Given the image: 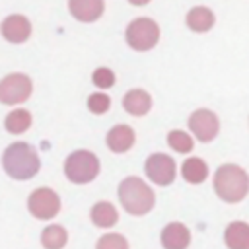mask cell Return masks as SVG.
<instances>
[{"mask_svg": "<svg viewBox=\"0 0 249 249\" xmlns=\"http://www.w3.org/2000/svg\"><path fill=\"white\" fill-rule=\"evenodd\" d=\"M4 171L14 179H31L39 171V156L35 148H31L25 142H14L4 150L2 156Z\"/></svg>", "mask_w": 249, "mask_h": 249, "instance_id": "cell-1", "label": "cell"}, {"mask_svg": "<svg viewBox=\"0 0 249 249\" xmlns=\"http://www.w3.org/2000/svg\"><path fill=\"white\" fill-rule=\"evenodd\" d=\"M214 191L226 202H239L249 191V175L233 163H224L214 173Z\"/></svg>", "mask_w": 249, "mask_h": 249, "instance_id": "cell-2", "label": "cell"}, {"mask_svg": "<svg viewBox=\"0 0 249 249\" xmlns=\"http://www.w3.org/2000/svg\"><path fill=\"white\" fill-rule=\"evenodd\" d=\"M119 200L123 208L132 216L148 214L154 208V191L138 177H126L119 185Z\"/></svg>", "mask_w": 249, "mask_h": 249, "instance_id": "cell-3", "label": "cell"}, {"mask_svg": "<svg viewBox=\"0 0 249 249\" xmlns=\"http://www.w3.org/2000/svg\"><path fill=\"white\" fill-rule=\"evenodd\" d=\"M97 173H99V160L95 154L88 150H76L64 161V175L76 185L93 181Z\"/></svg>", "mask_w": 249, "mask_h": 249, "instance_id": "cell-4", "label": "cell"}, {"mask_svg": "<svg viewBox=\"0 0 249 249\" xmlns=\"http://www.w3.org/2000/svg\"><path fill=\"white\" fill-rule=\"evenodd\" d=\"M160 39V27L150 18H136L126 27V43L134 51H150Z\"/></svg>", "mask_w": 249, "mask_h": 249, "instance_id": "cell-5", "label": "cell"}, {"mask_svg": "<svg viewBox=\"0 0 249 249\" xmlns=\"http://www.w3.org/2000/svg\"><path fill=\"white\" fill-rule=\"evenodd\" d=\"M27 208L37 220H49L54 218L60 210V198L53 189L39 187L35 189L27 198Z\"/></svg>", "mask_w": 249, "mask_h": 249, "instance_id": "cell-6", "label": "cell"}, {"mask_svg": "<svg viewBox=\"0 0 249 249\" xmlns=\"http://www.w3.org/2000/svg\"><path fill=\"white\" fill-rule=\"evenodd\" d=\"M31 80L25 74H8L2 84H0V101L6 105H16V103H23L29 95H31Z\"/></svg>", "mask_w": 249, "mask_h": 249, "instance_id": "cell-7", "label": "cell"}, {"mask_svg": "<svg viewBox=\"0 0 249 249\" xmlns=\"http://www.w3.org/2000/svg\"><path fill=\"white\" fill-rule=\"evenodd\" d=\"M189 128L200 142H210L220 130V121L210 109H196L189 117Z\"/></svg>", "mask_w": 249, "mask_h": 249, "instance_id": "cell-8", "label": "cell"}, {"mask_svg": "<svg viewBox=\"0 0 249 249\" xmlns=\"http://www.w3.org/2000/svg\"><path fill=\"white\" fill-rule=\"evenodd\" d=\"M146 175L156 185H169L175 179V161L165 154H152L146 160Z\"/></svg>", "mask_w": 249, "mask_h": 249, "instance_id": "cell-9", "label": "cell"}, {"mask_svg": "<svg viewBox=\"0 0 249 249\" xmlns=\"http://www.w3.org/2000/svg\"><path fill=\"white\" fill-rule=\"evenodd\" d=\"M2 35L10 43H23L31 35V23L25 16H19V14L8 16L2 21Z\"/></svg>", "mask_w": 249, "mask_h": 249, "instance_id": "cell-10", "label": "cell"}, {"mask_svg": "<svg viewBox=\"0 0 249 249\" xmlns=\"http://www.w3.org/2000/svg\"><path fill=\"white\" fill-rule=\"evenodd\" d=\"M189 241H191V231L187 230V226L179 222L167 224L161 231V245L165 249H187Z\"/></svg>", "mask_w": 249, "mask_h": 249, "instance_id": "cell-11", "label": "cell"}, {"mask_svg": "<svg viewBox=\"0 0 249 249\" xmlns=\"http://www.w3.org/2000/svg\"><path fill=\"white\" fill-rule=\"evenodd\" d=\"M105 142H107L109 150H113L115 154H123V152L132 148V144H134V130L128 124H117V126H113L107 132Z\"/></svg>", "mask_w": 249, "mask_h": 249, "instance_id": "cell-12", "label": "cell"}, {"mask_svg": "<svg viewBox=\"0 0 249 249\" xmlns=\"http://www.w3.org/2000/svg\"><path fill=\"white\" fill-rule=\"evenodd\" d=\"M68 8L80 21H95L103 14V0H68Z\"/></svg>", "mask_w": 249, "mask_h": 249, "instance_id": "cell-13", "label": "cell"}, {"mask_svg": "<svg viewBox=\"0 0 249 249\" xmlns=\"http://www.w3.org/2000/svg\"><path fill=\"white\" fill-rule=\"evenodd\" d=\"M123 107L134 115V117H140V115H146L152 107V97L148 91L144 89H130L128 93H124L123 97Z\"/></svg>", "mask_w": 249, "mask_h": 249, "instance_id": "cell-14", "label": "cell"}, {"mask_svg": "<svg viewBox=\"0 0 249 249\" xmlns=\"http://www.w3.org/2000/svg\"><path fill=\"white\" fill-rule=\"evenodd\" d=\"M226 245L230 249H249V224L231 222L224 233Z\"/></svg>", "mask_w": 249, "mask_h": 249, "instance_id": "cell-15", "label": "cell"}, {"mask_svg": "<svg viewBox=\"0 0 249 249\" xmlns=\"http://www.w3.org/2000/svg\"><path fill=\"white\" fill-rule=\"evenodd\" d=\"M187 25L196 31V33H204L214 25V14L212 10H208L206 6H196L193 10H189L187 14Z\"/></svg>", "mask_w": 249, "mask_h": 249, "instance_id": "cell-16", "label": "cell"}, {"mask_svg": "<svg viewBox=\"0 0 249 249\" xmlns=\"http://www.w3.org/2000/svg\"><path fill=\"white\" fill-rule=\"evenodd\" d=\"M89 214H91V222H93L95 226H99V228H111V226H115L117 220H119V214H117L115 206H113L111 202H105V200L97 202V204L91 208Z\"/></svg>", "mask_w": 249, "mask_h": 249, "instance_id": "cell-17", "label": "cell"}, {"mask_svg": "<svg viewBox=\"0 0 249 249\" xmlns=\"http://www.w3.org/2000/svg\"><path fill=\"white\" fill-rule=\"evenodd\" d=\"M181 173H183L185 181L196 185V183H202L208 177V165L200 158H189V160L183 161Z\"/></svg>", "mask_w": 249, "mask_h": 249, "instance_id": "cell-18", "label": "cell"}, {"mask_svg": "<svg viewBox=\"0 0 249 249\" xmlns=\"http://www.w3.org/2000/svg\"><path fill=\"white\" fill-rule=\"evenodd\" d=\"M4 124H6V130L8 132L21 134V132H25L31 126V113L25 111V109H16V111L8 113Z\"/></svg>", "mask_w": 249, "mask_h": 249, "instance_id": "cell-19", "label": "cell"}, {"mask_svg": "<svg viewBox=\"0 0 249 249\" xmlns=\"http://www.w3.org/2000/svg\"><path fill=\"white\" fill-rule=\"evenodd\" d=\"M66 239H68L66 230L62 226H56V224L45 228L43 233H41V243L47 249H62L64 243H66Z\"/></svg>", "mask_w": 249, "mask_h": 249, "instance_id": "cell-20", "label": "cell"}, {"mask_svg": "<svg viewBox=\"0 0 249 249\" xmlns=\"http://www.w3.org/2000/svg\"><path fill=\"white\" fill-rule=\"evenodd\" d=\"M167 144H169L175 152H179V154H187V152H191L193 146H195L193 138H191L187 132H183V130H171V132L167 134Z\"/></svg>", "mask_w": 249, "mask_h": 249, "instance_id": "cell-21", "label": "cell"}, {"mask_svg": "<svg viewBox=\"0 0 249 249\" xmlns=\"http://www.w3.org/2000/svg\"><path fill=\"white\" fill-rule=\"evenodd\" d=\"M95 249H128V241L121 233H105L99 237Z\"/></svg>", "mask_w": 249, "mask_h": 249, "instance_id": "cell-22", "label": "cell"}, {"mask_svg": "<svg viewBox=\"0 0 249 249\" xmlns=\"http://www.w3.org/2000/svg\"><path fill=\"white\" fill-rule=\"evenodd\" d=\"M109 107H111V99L105 93H91L88 97V109L95 115H103Z\"/></svg>", "mask_w": 249, "mask_h": 249, "instance_id": "cell-23", "label": "cell"}, {"mask_svg": "<svg viewBox=\"0 0 249 249\" xmlns=\"http://www.w3.org/2000/svg\"><path fill=\"white\" fill-rule=\"evenodd\" d=\"M91 80H93V84H95L97 88L105 89V88H111V86L115 84V74H113V70H109V68L101 66V68L93 70Z\"/></svg>", "mask_w": 249, "mask_h": 249, "instance_id": "cell-24", "label": "cell"}, {"mask_svg": "<svg viewBox=\"0 0 249 249\" xmlns=\"http://www.w3.org/2000/svg\"><path fill=\"white\" fill-rule=\"evenodd\" d=\"M130 4H134V6H146L150 0H128Z\"/></svg>", "mask_w": 249, "mask_h": 249, "instance_id": "cell-25", "label": "cell"}]
</instances>
